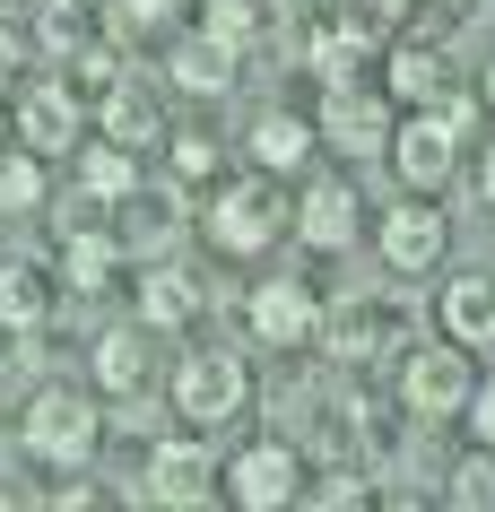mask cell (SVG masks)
<instances>
[{"instance_id": "cell-8", "label": "cell", "mask_w": 495, "mask_h": 512, "mask_svg": "<svg viewBox=\"0 0 495 512\" xmlns=\"http://www.w3.org/2000/svg\"><path fill=\"white\" fill-rule=\"evenodd\" d=\"M391 122H400V105H391V96H374V87H330L313 139H330L339 157H383Z\"/></svg>"}, {"instance_id": "cell-34", "label": "cell", "mask_w": 495, "mask_h": 512, "mask_svg": "<svg viewBox=\"0 0 495 512\" xmlns=\"http://www.w3.org/2000/svg\"><path fill=\"white\" fill-rule=\"evenodd\" d=\"M469 434H478V443H487V452H495V382H469Z\"/></svg>"}, {"instance_id": "cell-30", "label": "cell", "mask_w": 495, "mask_h": 512, "mask_svg": "<svg viewBox=\"0 0 495 512\" xmlns=\"http://www.w3.org/2000/svg\"><path fill=\"white\" fill-rule=\"evenodd\" d=\"M174 9H183V0H113V44H122V35H139V27H165Z\"/></svg>"}, {"instance_id": "cell-31", "label": "cell", "mask_w": 495, "mask_h": 512, "mask_svg": "<svg viewBox=\"0 0 495 512\" xmlns=\"http://www.w3.org/2000/svg\"><path fill=\"white\" fill-rule=\"evenodd\" d=\"M304 486H313V478H304ZM313 495H322L330 512H339V504H374V478H365V469H330V478L313 486Z\"/></svg>"}, {"instance_id": "cell-11", "label": "cell", "mask_w": 495, "mask_h": 512, "mask_svg": "<svg viewBox=\"0 0 495 512\" xmlns=\"http://www.w3.org/2000/svg\"><path fill=\"white\" fill-rule=\"evenodd\" d=\"M313 322H322V296H313L304 278H261V287L244 296V330L261 339V348H304Z\"/></svg>"}, {"instance_id": "cell-17", "label": "cell", "mask_w": 495, "mask_h": 512, "mask_svg": "<svg viewBox=\"0 0 495 512\" xmlns=\"http://www.w3.org/2000/svg\"><path fill=\"white\" fill-rule=\"evenodd\" d=\"M96 139H113V148H131V157H148L165 139V113H157V96L139 79H113L105 96H96Z\"/></svg>"}, {"instance_id": "cell-9", "label": "cell", "mask_w": 495, "mask_h": 512, "mask_svg": "<svg viewBox=\"0 0 495 512\" xmlns=\"http://www.w3.org/2000/svg\"><path fill=\"white\" fill-rule=\"evenodd\" d=\"M9 131L27 139L35 157H70V148L87 139V105H79V87H70V79L27 87V96H18V113H9Z\"/></svg>"}, {"instance_id": "cell-15", "label": "cell", "mask_w": 495, "mask_h": 512, "mask_svg": "<svg viewBox=\"0 0 495 512\" xmlns=\"http://www.w3.org/2000/svg\"><path fill=\"white\" fill-rule=\"evenodd\" d=\"M435 330L452 339V348H495V278L487 270H452L443 278V296H435Z\"/></svg>"}, {"instance_id": "cell-29", "label": "cell", "mask_w": 495, "mask_h": 512, "mask_svg": "<svg viewBox=\"0 0 495 512\" xmlns=\"http://www.w3.org/2000/svg\"><path fill=\"white\" fill-rule=\"evenodd\" d=\"M165 148H174V174H183V183H209V174H218V139L183 131V139H165Z\"/></svg>"}, {"instance_id": "cell-1", "label": "cell", "mask_w": 495, "mask_h": 512, "mask_svg": "<svg viewBox=\"0 0 495 512\" xmlns=\"http://www.w3.org/2000/svg\"><path fill=\"white\" fill-rule=\"evenodd\" d=\"M461 131H469V105L452 96V105H426V113H400L383 139L391 174H400V191H417V200H435L452 174H461Z\"/></svg>"}, {"instance_id": "cell-38", "label": "cell", "mask_w": 495, "mask_h": 512, "mask_svg": "<svg viewBox=\"0 0 495 512\" xmlns=\"http://www.w3.org/2000/svg\"><path fill=\"white\" fill-rule=\"evenodd\" d=\"M478 191H487V200H495V148H487V157H478Z\"/></svg>"}, {"instance_id": "cell-37", "label": "cell", "mask_w": 495, "mask_h": 512, "mask_svg": "<svg viewBox=\"0 0 495 512\" xmlns=\"http://www.w3.org/2000/svg\"><path fill=\"white\" fill-rule=\"evenodd\" d=\"M365 9H374V18H383V27H400V18H409L417 0H365Z\"/></svg>"}, {"instance_id": "cell-2", "label": "cell", "mask_w": 495, "mask_h": 512, "mask_svg": "<svg viewBox=\"0 0 495 512\" xmlns=\"http://www.w3.org/2000/svg\"><path fill=\"white\" fill-rule=\"evenodd\" d=\"M287 191H278V174H235V183H218V200H209V243L218 252H235V261H252V252H270L278 235H287Z\"/></svg>"}, {"instance_id": "cell-10", "label": "cell", "mask_w": 495, "mask_h": 512, "mask_svg": "<svg viewBox=\"0 0 495 512\" xmlns=\"http://www.w3.org/2000/svg\"><path fill=\"white\" fill-rule=\"evenodd\" d=\"M313 339H330V356H339V365H374V356L400 348V322H391L383 296H339V304H322Z\"/></svg>"}, {"instance_id": "cell-22", "label": "cell", "mask_w": 495, "mask_h": 512, "mask_svg": "<svg viewBox=\"0 0 495 512\" xmlns=\"http://www.w3.org/2000/svg\"><path fill=\"white\" fill-rule=\"evenodd\" d=\"M304 61L322 70V87H357V70L374 61V27H313L304 35Z\"/></svg>"}, {"instance_id": "cell-32", "label": "cell", "mask_w": 495, "mask_h": 512, "mask_svg": "<svg viewBox=\"0 0 495 512\" xmlns=\"http://www.w3.org/2000/svg\"><path fill=\"white\" fill-rule=\"evenodd\" d=\"M200 27H209V35H226V44L244 53V44H252V9H244V0H209V18H200Z\"/></svg>"}, {"instance_id": "cell-24", "label": "cell", "mask_w": 495, "mask_h": 512, "mask_svg": "<svg viewBox=\"0 0 495 512\" xmlns=\"http://www.w3.org/2000/svg\"><path fill=\"white\" fill-rule=\"evenodd\" d=\"M70 157H79V183H87V200H122V191L139 183V157L131 148H113V139H79V148H70Z\"/></svg>"}, {"instance_id": "cell-5", "label": "cell", "mask_w": 495, "mask_h": 512, "mask_svg": "<svg viewBox=\"0 0 495 512\" xmlns=\"http://www.w3.org/2000/svg\"><path fill=\"white\" fill-rule=\"evenodd\" d=\"M218 495L235 512H287L304 495V460L296 443H278V434H261V443H244V452L218 469Z\"/></svg>"}, {"instance_id": "cell-35", "label": "cell", "mask_w": 495, "mask_h": 512, "mask_svg": "<svg viewBox=\"0 0 495 512\" xmlns=\"http://www.w3.org/2000/svg\"><path fill=\"white\" fill-rule=\"evenodd\" d=\"M18 70H27V35H18V27H0V87L18 79Z\"/></svg>"}, {"instance_id": "cell-21", "label": "cell", "mask_w": 495, "mask_h": 512, "mask_svg": "<svg viewBox=\"0 0 495 512\" xmlns=\"http://www.w3.org/2000/svg\"><path fill=\"white\" fill-rule=\"evenodd\" d=\"M200 313V278L192 270H174V261H148L139 270V322L148 330H183Z\"/></svg>"}, {"instance_id": "cell-16", "label": "cell", "mask_w": 495, "mask_h": 512, "mask_svg": "<svg viewBox=\"0 0 495 512\" xmlns=\"http://www.w3.org/2000/svg\"><path fill=\"white\" fill-rule=\"evenodd\" d=\"M383 96L400 113H426V105H452V61L435 44H391L383 53Z\"/></svg>"}, {"instance_id": "cell-3", "label": "cell", "mask_w": 495, "mask_h": 512, "mask_svg": "<svg viewBox=\"0 0 495 512\" xmlns=\"http://www.w3.org/2000/svg\"><path fill=\"white\" fill-rule=\"evenodd\" d=\"M96 434H105V417H96V400L87 391H35L27 400V452L44 460V469H87L96 460Z\"/></svg>"}, {"instance_id": "cell-40", "label": "cell", "mask_w": 495, "mask_h": 512, "mask_svg": "<svg viewBox=\"0 0 495 512\" xmlns=\"http://www.w3.org/2000/svg\"><path fill=\"white\" fill-rule=\"evenodd\" d=\"M0 148H9V105H0Z\"/></svg>"}, {"instance_id": "cell-20", "label": "cell", "mask_w": 495, "mask_h": 512, "mask_svg": "<svg viewBox=\"0 0 495 512\" xmlns=\"http://www.w3.org/2000/svg\"><path fill=\"white\" fill-rule=\"evenodd\" d=\"M244 148H252V165H261V174H296V165L313 157V122H304V113H287V105H270V113H252Z\"/></svg>"}, {"instance_id": "cell-33", "label": "cell", "mask_w": 495, "mask_h": 512, "mask_svg": "<svg viewBox=\"0 0 495 512\" xmlns=\"http://www.w3.org/2000/svg\"><path fill=\"white\" fill-rule=\"evenodd\" d=\"M79 44H87V18H79V9H53V18H44V53H61V61H70Z\"/></svg>"}, {"instance_id": "cell-14", "label": "cell", "mask_w": 495, "mask_h": 512, "mask_svg": "<svg viewBox=\"0 0 495 512\" xmlns=\"http://www.w3.org/2000/svg\"><path fill=\"white\" fill-rule=\"evenodd\" d=\"M165 79H174V96H235V79H244V53H235L226 35L192 27V35H174Z\"/></svg>"}, {"instance_id": "cell-28", "label": "cell", "mask_w": 495, "mask_h": 512, "mask_svg": "<svg viewBox=\"0 0 495 512\" xmlns=\"http://www.w3.org/2000/svg\"><path fill=\"white\" fill-rule=\"evenodd\" d=\"M113 79H122V61H113V44H79V53H70V87H96V96H105Z\"/></svg>"}, {"instance_id": "cell-25", "label": "cell", "mask_w": 495, "mask_h": 512, "mask_svg": "<svg viewBox=\"0 0 495 512\" xmlns=\"http://www.w3.org/2000/svg\"><path fill=\"white\" fill-rule=\"evenodd\" d=\"M96 382H105L113 400H139V382H148V339H139V330H105V339H96Z\"/></svg>"}, {"instance_id": "cell-7", "label": "cell", "mask_w": 495, "mask_h": 512, "mask_svg": "<svg viewBox=\"0 0 495 512\" xmlns=\"http://www.w3.org/2000/svg\"><path fill=\"white\" fill-rule=\"evenodd\" d=\"M183 226H192V209H183V191H165V183H148L139 174L122 200H113V243H122V261H165L174 243H183Z\"/></svg>"}, {"instance_id": "cell-26", "label": "cell", "mask_w": 495, "mask_h": 512, "mask_svg": "<svg viewBox=\"0 0 495 512\" xmlns=\"http://www.w3.org/2000/svg\"><path fill=\"white\" fill-rule=\"evenodd\" d=\"M452 504L461 512H495V452L487 443H469L461 469H452Z\"/></svg>"}, {"instance_id": "cell-12", "label": "cell", "mask_w": 495, "mask_h": 512, "mask_svg": "<svg viewBox=\"0 0 495 512\" xmlns=\"http://www.w3.org/2000/svg\"><path fill=\"white\" fill-rule=\"evenodd\" d=\"M357 226H365V209H357V183H348V174L304 183V200L287 209V235L313 243V252H348V243H357Z\"/></svg>"}, {"instance_id": "cell-23", "label": "cell", "mask_w": 495, "mask_h": 512, "mask_svg": "<svg viewBox=\"0 0 495 512\" xmlns=\"http://www.w3.org/2000/svg\"><path fill=\"white\" fill-rule=\"evenodd\" d=\"M113 270H122V243L96 226V235H61V287H79V296H105Z\"/></svg>"}, {"instance_id": "cell-36", "label": "cell", "mask_w": 495, "mask_h": 512, "mask_svg": "<svg viewBox=\"0 0 495 512\" xmlns=\"http://www.w3.org/2000/svg\"><path fill=\"white\" fill-rule=\"evenodd\" d=\"M53 504H61V512H70V504H96V478H79V469H70V478L53 486Z\"/></svg>"}, {"instance_id": "cell-27", "label": "cell", "mask_w": 495, "mask_h": 512, "mask_svg": "<svg viewBox=\"0 0 495 512\" xmlns=\"http://www.w3.org/2000/svg\"><path fill=\"white\" fill-rule=\"evenodd\" d=\"M44 200V157H0V209H35Z\"/></svg>"}, {"instance_id": "cell-19", "label": "cell", "mask_w": 495, "mask_h": 512, "mask_svg": "<svg viewBox=\"0 0 495 512\" xmlns=\"http://www.w3.org/2000/svg\"><path fill=\"white\" fill-rule=\"evenodd\" d=\"M53 304H61V287H53L44 261H0V330H9V339L44 330V322H53Z\"/></svg>"}, {"instance_id": "cell-18", "label": "cell", "mask_w": 495, "mask_h": 512, "mask_svg": "<svg viewBox=\"0 0 495 512\" xmlns=\"http://www.w3.org/2000/svg\"><path fill=\"white\" fill-rule=\"evenodd\" d=\"M148 495H157V504H209V495H218V452H209V443H157Z\"/></svg>"}, {"instance_id": "cell-4", "label": "cell", "mask_w": 495, "mask_h": 512, "mask_svg": "<svg viewBox=\"0 0 495 512\" xmlns=\"http://www.w3.org/2000/svg\"><path fill=\"white\" fill-rule=\"evenodd\" d=\"M252 400V374L235 348H192L183 365H174V408H183V426H226V417H244Z\"/></svg>"}, {"instance_id": "cell-6", "label": "cell", "mask_w": 495, "mask_h": 512, "mask_svg": "<svg viewBox=\"0 0 495 512\" xmlns=\"http://www.w3.org/2000/svg\"><path fill=\"white\" fill-rule=\"evenodd\" d=\"M469 348L452 339H426V348H400V374H391V400L409 408V417H461L469 400Z\"/></svg>"}, {"instance_id": "cell-41", "label": "cell", "mask_w": 495, "mask_h": 512, "mask_svg": "<svg viewBox=\"0 0 495 512\" xmlns=\"http://www.w3.org/2000/svg\"><path fill=\"white\" fill-rule=\"evenodd\" d=\"M0 504H9V486H0Z\"/></svg>"}, {"instance_id": "cell-13", "label": "cell", "mask_w": 495, "mask_h": 512, "mask_svg": "<svg viewBox=\"0 0 495 512\" xmlns=\"http://www.w3.org/2000/svg\"><path fill=\"white\" fill-rule=\"evenodd\" d=\"M374 243H383V270H400V278H426L443 261V243H452V226H443V209L435 200H400V209L383 217V226H374Z\"/></svg>"}, {"instance_id": "cell-39", "label": "cell", "mask_w": 495, "mask_h": 512, "mask_svg": "<svg viewBox=\"0 0 495 512\" xmlns=\"http://www.w3.org/2000/svg\"><path fill=\"white\" fill-rule=\"evenodd\" d=\"M478 96H487V105H495V61H487V79H478Z\"/></svg>"}]
</instances>
